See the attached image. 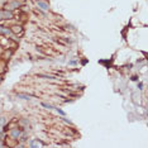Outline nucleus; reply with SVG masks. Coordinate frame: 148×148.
I'll use <instances>...</instances> for the list:
<instances>
[{"label":"nucleus","mask_w":148,"mask_h":148,"mask_svg":"<svg viewBox=\"0 0 148 148\" xmlns=\"http://www.w3.org/2000/svg\"><path fill=\"white\" fill-rule=\"evenodd\" d=\"M22 6V4L18 1V0H9V1H6L4 4V10H9V11H14L19 9Z\"/></svg>","instance_id":"obj_1"},{"label":"nucleus","mask_w":148,"mask_h":148,"mask_svg":"<svg viewBox=\"0 0 148 148\" xmlns=\"http://www.w3.org/2000/svg\"><path fill=\"white\" fill-rule=\"evenodd\" d=\"M10 44H11V48H14V47L17 46V44L14 43V42H11L9 38H6L4 34H0V47H3V48H9Z\"/></svg>","instance_id":"obj_2"},{"label":"nucleus","mask_w":148,"mask_h":148,"mask_svg":"<svg viewBox=\"0 0 148 148\" xmlns=\"http://www.w3.org/2000/svg\"><path fill=\"white\" fill-rule=\"evenodd\" d=\"M10 32H11L13 34L20 37V35H23V33H24V28L22 27L20 24H18V25H11V27H10Z\"/></svg>","instance_id":"obj_3"},{"label":"nucleus","mask_w":148,"mask_h":148,"mask_svg":"<svg viewBox=\"0 0 148 148\" xmlns=\"http://www.w3.org/2000/svg\"><path fill=\"white\" fill-rule=\"evenodd\" d=\"M20 134H22V129H20V128L15 127V128L10 129V137H11L13 139H19Z\"/></svg>","instance_id":"obj_4"},{"label":"nucleus","mask_w":148,"mask_h":148,"mask_svg":"<svg viewBox=\"0 0 148 148\" xmlns=\"http://www.w3.org/2000/svg\"><path fill=\"white\" fill-rule=\"evenodd\" d=\"M8 70V63H6V60L5 58H0V75H4Z\"/></svg>","instance_id":"obj_5"},{"label":"nucleus","mask_w":148,"mask_h":148,"mask_svg":"<svg viewBox=\"0 0 148 148\" xmlns=\"http://www.w3.org/2000/svg\"><path fill=\"white\" fill-rule=\"evenodd\" d=\"M17 125H18V120L15 119V118H14V119H13L10 123H8V124L5 125L3 130H4V132H6V130H10V129H13V128H15Z\"/></svg>","instance_id":"obj_6"},{"label":"nucleus","mask_w":148,"mask_h":148,"mask_svg":"<svg viewBox=\"0 0 148 148\" xmlns=\"http://www.w3.org/2000/svg\"><path fill=\"white\" fill-rule=\"evenodd\" d=\"M37 5H38L39 8L42 9V10H48V8H49V5H48V3H46V1H43V0H37Z\"/></svg>","instance_id":"obj_7"},{"label":"nucleus","mask_w":148,"mask_h":148,"mask_svg":"<svg viewBox=\"0 0 148 148\" xmlns=\"http://www.w3.org/2000/svg\"><path fill=\"white\" fill-rule=\"evenodd\" d=\"M29 146H31V147H41V146H46V143L41 142L39 139H32L31 143H29Z\"/></svg>","instance_id":"obj_8"},{"label":"nucleus","mask_w":148,"mask_h":148,"mask_svg":"<svg viewBox=\"0 0 148 148\" xmlns=\"http://www.w3.org/2000/svg\"><path fill=\"white\" fill-rule=\"evenodd\" d=\"M31 96H35L34 94H32V95H27V94H18V98H20V99H24V100H29L31 99Z\"/></svg>","instance_id":"obj_9"},{"label":"nucleus","mask_w":148,"mask_h":148,"mask_svg":"<svg viewBox=\"0 0 148 148\" xmlns=\"http://www.w3.org/2000/svg\"><path fill=\"white\" fill-rule=\"evenodd\" d=\"M42 106H43V108H47V109H55V108H56V106L51 105V104H47V102H42Z\"/></svg>","instance_id":"obj_10"},{"label":"nucleus","mask_w":148,"mask_h":148,"mask_svg":"<svg viewBox=\"0 0 148 148\" xmlns=\"http://www.w3.org/2000/svg\"><path fill=\"white\" fill-rule=\"evenodd\" d=\"M38 77H44V79H49V80H55L53 76H47V75H37Z\"/></svg>","instance_id":"obj_11"},{"label":"nucleus","mask_w":148,"mask_h":148,"mask_svg":"<svg viewBox=\"0 0 148 148\" xmlns=\"http://www.w3.org/2000/svg\"><path fill=\"white\" fill-rule=\"evenodd\" d=\"M55 110H56V112H58V114H61V115H66V113H65V112H62L61 109H58V108H55Z\"/></svg>","instance_id":"obj_12"},{"label":"nucleus","mask_w":148,"mask_h":148,"mask_svg":"<svg viewBox=\"0 0 148 148\" xmlns=\"http://www.w3.org/2000/svg\"><path fill=\"white\" fill-rule=\"evenodd\" d=\"M1 81H3V79H1V77H0V84H1Z\"/></svg>","instance_id":"obj_13"}]
</instances>
